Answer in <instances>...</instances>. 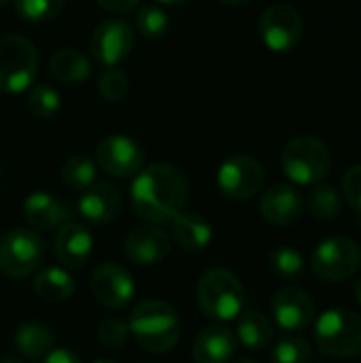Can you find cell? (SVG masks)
Wrapping results in <instances>:
<instances>
[{
    "label": "cell",
    "mask_w": 361,
    "mask_h": 363,
    "mask_svg": "<svg viewBox=\"0 0 361 363\" xmlns=\"http://www.w3.org/2000/svg\"><path fill=\"white\" fill-rule=\"evenodd\" d=\"M238 340L245 349L249 351H262L272 342V325L266 319V315L257 313V311H247L240 315L238 319V328H236Z\"/></svg>",
    "instance_id": "obj_25"
},
{
    "label": "cell",
    "mask_w": 361,
    "mask_h": 363,
    "mask_svg": "<svg viewBox=\"0 0 361 363\" xmlns=\"http://www.w3.org/2000/svg\"><path fill=\"white\" fill-rule=\"evenodd\" d=\"M272 315L281 330L302 332L315 317V302L300 287H283L272 298Z\"/></svg>",
    "instance_id": "obj_14"
},
{
    "label": "cell",
    "mask_w": 361,
    "mask_h": 363,
    "mask_svg": "<svg viewBox=\"0 0 361 363\" xmlns=\"http://www.w3.org/2000/svg\"><path fill=\"white\" fill-rule=\"evenodd\" d=\"M94 363H117V362H113V359H96Z\"/></svg>",
    "instance_id": "obj_43"
},
{
    "label": "cell",
    "mask_w": 361,
    "mask_h": 363,
    "mask_svg": "<svg viewBox=\"0 0 361 363\" xmlns=\"http://www.w3.org/2000/svg\"><path fill=\"white\" fill-rule=\"evenodd\" d=\"M0 363H21V362H19V359H15V357H4Z\"/></svg>",
    "instance_id": "obj_42"
},
{
    "label": "cell",
    "mask_w": 361,
    "mask_h": 363,
    "mask_svg": "<svg viewBox=\"0 0 361 363\" xmlns=\"http://www.w3.org/2000/svg\"><path fill=\"white\" fill-rule=\"evenodd\" d=\"M311 268L326 283H343L361 268V247L347 236L326 238L313 251Z\"/></svg>",
    "instance_id": "obj_7"
},
{
    "label": "cell",
    "mask_w": 361,
    "mask_h": 363,
    "mask_svg": "<svg viewBox=\"0 0 361 363\" xmlns=\"http://www.w3.org/2000/svg\"><path fill=\"white\" fill-rule=\"evenodd\" d=\"M96 2L111 13H130L138 6L140 0H96Z\"/></svg>",
    "instance_id": "obj_36"
},
{
    "label": "cell",
    "mask_w": 361,
    "mask_h": 363,
    "mask_svg": "<svg viewBox=\"0 0 361 363\" xmlns=\"http://www.w3.org/2000/svg\"><path fill=\"white\" fill-rule=\"evenodd\" d=\"M6 2H9V0H0V6H4Z\"/></svg>",
    "instance_id": "obj_44"
},
{
    "label": "cell",
    "mask_w": 361,
    "mask_h": 363,
    "mask_svg": "<svg viewBox=\"0 0 361 363\" xmlns=\"http://www.w3.org/2000/svg\"><path fill=\"white\" fill-rule=\"evenodd\" d=\"M309 211L319 221H334L343 213V198L332 185H315L309 194Z\"/></svg>",
    "instance_id": "obj_26"
},
{
    "label": "cell",
    "mask_w": 361,
    "mask_h": 363,
    "mask_svg": "<svg viewBox=\"0 0 361 363\" xmlns=\"http://www.w3.org/2000/svg\"><path fill=\"white\" fill-rule=\"evenodd\" d=\"M23 215H26L28 223L38 232L62 228L66 221H70V208L62 200H57L45 191H34L26 198Z\"/></svg>",
    "instance_id": "obj_19"
},
{
    "label": "cell",
    "mask_w": 361,
    "mask_h": 363,
    "mask_svg": "<svg viewBox=\"0 0 361 363\" xmlns=\"http://www.w3.org/2000/svg\"><path fill=\"white\" fill-rule=\"evenodd\" d=\"M130 334L149 353H168L181 340V319L177 308L164 300H143L128 321Z\"/></svg>",
    "instance_id": "obj_2"
},
{
    "label": "cell",
    "mask_w": 361,
    "mask_h": 363,
    "mask_svg": "<svg viewBox=\"0 0 361 363\" xmlns=\"http://www.w3.org/2000/svg\"><path fill=\"white\" fill-rule=\"evenodd\" d=\"M130 336L128 323H123L121 319L109 317L104 321H100L98 325V342L106 349H121L126 345Z\"/></svg>",
    "instance_id": "obj_34"
},
{
    "label": "cell",
    "mask_w": 361,
    "mask_h": 363,
    "mask_svg": "<svg viewBox=\"0 0 361 363\" xmlns=\"http://www.w3.org/2000/svg\"><path fill=\"white\" fill-rule=\"evenodd\" d=\"M134 213L153 225L170 223L185 206L187 183L172 164H151L143 168L130 189Z\"/></svg>",
    "instance_id": "obj_1"
},
{
    "label": "cell",
    "mask_w": 361,
    "mask_h": 363,
    "mask_svg": "<svg viewBox=\"0 0 361 363\" xmlns=\"http://www.w3.org/2000/svg\"><path fill=\"white\" fill-rule=\"evenodd\" d=\"M98 94L111 102H117L121 100L126 94H128V77L123 70L111 66V68H104L102 74L98 77Z\"/></svg>",
    "instance_id": "obj_33"
},
{
    "label": "cell",
    "mask_w": 361,
    "mask_h": 363,
    "mask_svg": "<svg viewBox=\"0 0 361 363\" xmlns=\"http://www.w3.org/2000/svg\"><path fill=\"white\" fill-rule=\"evenodd\" d=\"M134 40L136 34L128 21L104 19L94 28L89 36V53L100 66L111 68L130 55V51L134 49Z\"/></svg>",
    "instance_id": "obj_10"
},
{
    "label": "cell",
    "mask_w": 361,
    "mask_h": 363,
    "mask_svg": "<svg viewBox=\"0 0 361 363\" xmlns=\"http://www.w3.org/2000/svg\"><path fill=\"white\" fill-rule=\"evenodd\" d=\"M51 74L60 83H83L91 77V62L77 49H57L49 62Z\"/></svg>",
    "instance_id": "obj_22"
},
{
    "label": "cell",
    "mask_w": 361,
    "mask_h": 363,
    "mask_svg": "<svg viewBox=\"0 0 361 363\" xmlns=\"http://www.w3.org/2000/svg\"><path fill=\"white\" fill-rule=\"evenodd\" d=\"M38 72V53L34 45L19 36L6 34L0 38V91L19 94L32 87Z\"/></svg>",
    "instance_id": "obj_6"
},
{
    "label": "cell",
    "mask_w": 361,
    "mask_h": 363,
    "mask_svg": "<svg viewBox=\"0 0 361 363\" xmlns=\"http://www.w3.org/2000/svg\"><path fill=\"white\" fill-rule=\"evenodd\" d=\"M15 347L17 351L28 357V359H45L47 353L53 349V334L49 328H45L43 323H23L15 330Z\"/></svg>",
    "instance_id": "obj_24"
},
{
    "label": "cell",
    "mask_w": 361,
    "mask_h": 363,
    "mask_svg": "<svg viewBox=\"0 0 361 363\" xmlns=\"http://www.w3.org/2000/svg\"><path fill=\"white\" fill-rule=\"evenodd\" d=\"M217 185L232 200H249L264 185V166L251 155L236 153L219 166Z\"/></svg>",
    "instance_id": "obj_11"
},
{
    "label": "cell",
    "mask_w": 361,
    "mask_h": 363,
    "mask_svg": "<svg viewBox=\"0 0 361 363\" xmlns=\"http://www.w3.org/2000/svg\"><path fill=\"white\" fill-rule=\"evenodd\" d=\"M281 166L294 183L317 185L332 168V153L317 136H296L283 147Z\"/></svg>",
    "instance_id": "obj_5"
},
{
    "label": "cell",
    "mask_w": 361,
    "mask_h": 363,
    "mask_svg": "<svg viewBox=\"0 0 361 363\" xmlns=\"http://www.w3.org/2000/svg\"><path fill=\"white\" fill-rule=\"evenodd\" d=\"M270 266L281 279H298L304 272V257L294 247H277L270 255Z\"/></svg>",
    "instance_id": "obj_32"
},
{
    "label": "cell",
    "mask_w": 361,
    "mask_h": 363,
    "mask_svg": "<svg viewBox=\"0 0 361 363\" xmlns=\"http://www.w3.org/2000/svg\"><path fill=\"white\" fill-rule=\"evenodd\" d=\"M230 363H255L253 359H249V357H238V359H234V362Z\"/></svg>",
    "instance_id": "obj_41"
},
{
    "label": "cell",
    "mask_w": 361,
    "mask_h": 363,
    "mask_svg": "<svg viewBox=\"0 0 361 363\" xmlns=\"http://www.w3.org/2000/svg\"><path fill=\"white\" fill-rule=\"evenodd\" d=\"M236 353V338L223 325L204 328L194 342L196 363H230Z\"/></svg>",
    "instance_id": "obj_20"
},
{
    "label": "cell",
    "mask_w": 361,
    "mask_h": 363,
    "mask_svg": "<svg viewBox=\"0 0 361 363\" xmlns=\"http://www.w3.org/2000/svg\"><path fill=\"white\" fill-rule=\"evenodd\" d=\"M353 294H355V300L360 302V306H361V279L355 283V287H353Z\"/></svg>",
    "instance_id": "obj_39"
},
{
    "label": "cell",
    "mask_w": 361,
    "mask_h": 363,
    "mask_svg": "<svg viewBox=\"0 0 361 363\" xmlns=\"http://www.w3.org/2000/svg\"><path fill=\"white\" fill-rule=\"evenodd\" d=\"M91 294L98 304L106 308H123L134 296V281L126 268L115 262L98 266L91 274Z\"/></svg>",
    "instance_id": "obj_13"
},
{
    "label": "cell",
    "mask_w": 361,
    "mask_h": 363,
    "mask_svg": "<svg viewBox=\"0 0 361 363\" xmlns=\"http://www.w3.org/2000/svg\"><path fill=\"white\" fill-rule=\"evenodd\" d=\"M74 289V279L64 268H43L34 277V291L45 302H66Z\"/></svg>",
    "instance_id": "obj_23"
},
{
    "label": "cell",
    "mask_w": 361,
    "mask_h": 363,
    "mask_svg": "<svg viewBox=\"0 0 361 363\" xmlns=\"http://www.w3.org/2000/svg\"><path fill=\"white\" fill-rule=\"evenodd\" d=\"M302 206H304V200L300 191L291 185L279 183L262 196L260 213L272 225H291L294 221L300 219Z\"/></svg>",
    "instance_id": "obj_18"
},
{
    "label": "cell",
    "mask_w": 361,
    "mask_h": 363,
    "mask_svg": "<svg viewBox=\"0 0 361 363\" xmlns=\"http://www.w3.org/2000/svg\"><path fill=\"white\" fill-rule=\"evenodd\" d=\"M155 2L157 4H168V6L172 4V6H177V4H185L187 0H155Z\"/></svg>",
    "instance_id": "obj_38"
},
{
    "label": "cell",
    "mask_w": 361,
    "mask_h": 363,
    "mask_svg": "<svg viewBox=\"0 0 361 363\" xmlns=\"http://www.w3.org/2000/svg\"><path fill=\"white\" fill-rule=\"evenodd\" d=\"M43 363H81L79 357L68 349H51Z\"/></svg>",
    "instance_id": "obj_37"
},
{
    "label": "cell",
    "mask_w": 361,
    "mask_h": 363,
    "mask_svg": "<svg viewBox=\"0 0 361 363\" xmlns=\"http://www.w3.org/2000/svg\"><path fill=\"white\" fill-rule=\"evenodd\" d=\"M96 164L111 177L128 179L143 170L145 153L136 140L126 134H111L98 143Z\"/></svg>",
    "instance_id": "obj_12"
},
{
    "label": "cell",
    "mask_w": 361,
    "mask_h": 363,
    "mask_svg": "<svg viewBox=\"0 0 361 363\" xmlns=\"http://www.w3.org/2000/svg\"><path fill=\"white\" fill-rule=\"evenodd\" d=\"M304 34V21L300 13L289 4H272L260 17V36L262 43L274 51H291Z\"/></svg>",
    "instance_id": "obj_9"
},
{
    "label": "cell",
    "mask_w": 361,
    "mask_h": 363,
    "mask_svg": "<svg viewBox=\"0 0 361 363\" xmlns=\"http://www.w3.org/2000/svg\"><path fill=\"white\" fill-rule=\"evenodd\" d=\"M172 238L185 251H202L213 238L211 223L198 213L181 211L172 221Z\"/></svg>",
    "instance_id": "obj_21"
},
{
    "label": "cell",
    "mask_w": 361,
    "mask_h": 363,
    "mask_svg": "<svg viewBox=\"0 0 361 363\" xmlns=\"http://www.w3.org/2000/svg\"><path fill=\"white\" fill-rule=\"evenodd\" d=\"M196 300L206 317L215 321H232L245 308V289L230 270L213 268L200 277Z\"/></svg>",
    "instance_id": "obj_3"
},
{
    "label": "cell",
    "mask_w": 361,
    "mask_h": 363,
    "mask_svg": "<svg viewBox=\"0 0 361 363\" xmlns=\"http://www.w3.org/2000/svg\"><path fill=\"white\" fill-rule=\"evenodd\" d=\"M170 28L168 15L157 4H145L136 13V30L145 38H162Z\"/></svg>",
    "instance_id": "obj_29"
},
{
    "label": "cell",
    "mask_w": 361,
    "mask_h": 363,
    "mask_svg": "<svg viewBox=\"0 0 361 363\" xmlns=\"http://www.w3.org/2000/svg\"><path fill=\"white\" fill-rule=\"evenodd\" d=\"M315 342L323 355L338 359L361 357V315L349 308L326 311L315 325Z\"/></svg>",
    "instance_id": "obj_4"
},
{
    "label": "cell",
    "mask_w": 361,
    "mask_h": 363,
    "mask_svg": "<svg viewBox=\"0 0 361 363\" xmlns=\"http://www.w3.org/2000/svg\"><path fill=\"white\" fill-rule=\"evenodd\" d=\"M343 196L351 204V208L361 213V164L349 168L345 172V177H343Z\"/></svg>",
    "instance_id": "obj_35"
},
{
    "label": "cell",
    "mask_w": 361,
    "mask_h": 363,
    "mask_svg": "<svg viewBox=\"0 0 361 363\" xmlns=\"http://www.w3.org/2000/svg\"><path fill=\"white\" fill-rule=\"evenodd\" d=\"M62 181L70 189H87L96 183V162L87 155H72L62 168Z\"/></svg>",
    "instance_id": "obj_27"
},
{
    "label": "cell",
    "mask_w": 361,
    "mask_h": 363,
    "mask_svg": "<svg viewBox=\"0 0 361 363\" xmlns=\"http://www.w3.org/2000/svg\"><path fill=\"white\" fill-rule=\"evenodd\" d=\"M123 251L130 262L140 266H155L170 253V238L157 225L132 228L123 238Z\"/></svg>",
    "instance_id": "obj_15"
},
{
    "label": "cell",
    "mask_w": 361,
    "mask_h": 363,
    "mask_svg": "<svg viewBox=\"0 0 361 363\" xmlns=\"http://www.w3.org/2000/svg\"><path fill=\"white\" fill-rule=\"evenodd\" d=\"M311 353V345L302 336H287L272 349L270 363H309Z\"/></svg>",
    "instance_id": "obj_31"
},
{
    "label": "cell",
    "mask_w": 361,
    "mask_h": 363,
    "mask_svg": "<svg viewBox=\"0 0 361 363\" xmlns=\"http://www.w3.org/2000/svg\"><path fill=\"white\" fill-rule=\"evenodd\" d=\"M77 208L79 215L94 225L111 223L121 208V196L111 183H94L83 189Z\"/></svg>",
    "instance_id": "obj_17"
},
{
    "label": "cell",
    "mask_w": 361,
    "mask_h": 363,
    "mask_svg": "<svg viewBox=\"0 0 361 363\" xmlns=\"http://www.w3.org/2000/svg\"><path fill=\"white\" fill-rule=\"evenodd\" d=\"M221 2H226V4H247L251 0H221Z\"/></svg>",
    "instance_id": "obj_40"
},
{
    "label": "cell",
    "mask_w": 361,
    "mask_h": 363,
    "mask_svg": "<svg viewBox=\"0 0 361 363\" xmlns=\"http://www.w3.org/2000/svg\"><path fill=\"white\" fill-rule=\"evenodd\" d=\"M91 249H94L91 234L87 232V228H83L77 221H66L57 230L53 240V253L64 268H81L83 264H87Z\"/></svg>",
    "instance_id": "obj_16"
},
{
    "label": "cell",
    "mask_w": 361,
    "mask_h": 363,
    "mask_svg": "<svg viewBox=\"0 0 361 363\" xmlns=\"http://www.w3.org/2000/svg\"><path fill=\"white\" fill-rule=\"evenodd\" d=\"M64 2L66 0H13V6L23 21L43 23L55 19L64 9Z\"/></svg>",
    "instance_id": "obj_28"
},
{
    "label": "cell",
    "mask_w": 361,
    "mask_h": 363,
    "mask_svg": "<svg viewBox=\"0 0 361 363\" xmlns=\"http://www.w3.org/2000/svg\"><path fill=\"white\" fill-rule=\"evenodd\" d=\"M60 104H62L60 94L53 87H49L45 83H38V85L30 87L28 108L36 119H51L60 111Z\"/></svg>",
    "instance_id": "obj_30"
},
{
    "label": "cell",
    "mask_w": 361,
    "mask_h": 363,
    "mask_svg": "<svg viewBox=\"0 0 361 363\" xmlns=\"http://www.w3.org/2000/svg\"><path fill=\"white\" fill-rule=\"evenodd\" d=\"M43 253L45 247L36 232L9 230L0 242V272L9 279H26L40 266Z\"/></svg>",
    "instance_id": "obj_8"
}]
</instances>
